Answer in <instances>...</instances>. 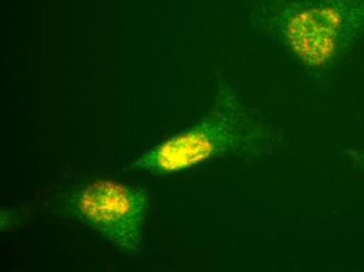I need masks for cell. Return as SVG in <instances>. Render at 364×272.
Returning <instances> with one entry per match:
<instances>
[{"label": "cell", "mask_w": 364, "mask_h": 272, "mask_svg": "<svg viewBox=\"0 0 364 272\" xmlns=\"http://www.w3.org/2000/svg\"><path fill=\"white\" fill-rule=\"evenodd\" d=\"M149 205L146 190L108 179L95 181L66 199L73 217L128 258L141 251Z\"/></svg>", "instance_id": "obj_3"}, {"label": "cell", "mask_w": 364, "mask_h": 272, "mask_svg": "<svg viewBox=\"0 0 364 272\" xmlns=\"http://www.w3.org/2000/svg\"><path fill=\"white\" fill-rule=\"evenodd\" d=\"M257 127L240 110L235 97H230L194 127L139 157L132 168L163 175L226 154L259 149L266 134Z\"/></svg>", "instance_id": "obj_2"}, {"label": "cell", "mask_w": 364, "mask_h": 272, "mask_svg": "<svg viewBox=\"0 0 364 272\" xmlns=\"http://www.w3.org/2000/svg\"><path fill=\"white\" fill-rule=\"evenodd\" d=\"M250 18L304 65L325 70L364 35V0H257Z\"/></svg>", "instance_id": "obj_1"}, {"label": "cell", "mask_w": 364, "mask_h": 272, "mask_svg": "<svg viewBox=\"0 0 364 272\" xmlns=\"http://www.w3.org/2000/svg\"><path fill=\"white\" fill-rule=\"evenodd\" d=\"M356 159L360 163V165H363L364 167V151L363 153L356 154Z\"/></svg>", "instance_id": "obj_4"}]
</instances>
